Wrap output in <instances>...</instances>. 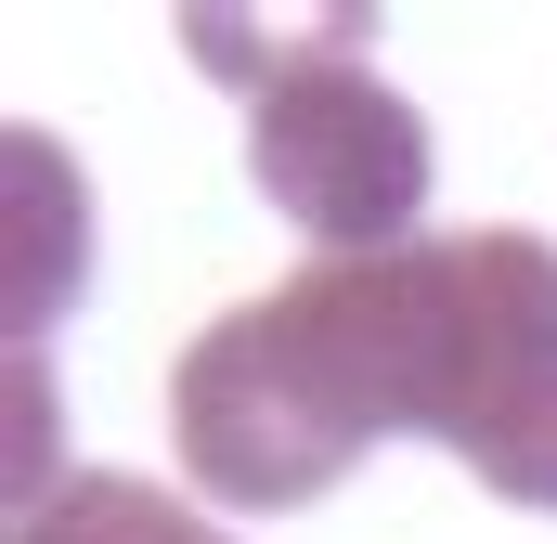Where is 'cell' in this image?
<instances>
[{"label":"cell","instance_id":"1","mask_svg":"<svg viewBox=\"0 0 557 544\" xmlns=\"http://www.w3.org/2000/svg\"><path fill=\"white\" fill-rule=\"evenodd\" d=\"M389 428L480 467V493L557 519V247L532 221L311 260L169 363L182 480L260 519L337 493Z\"/></svg>","mask_w":557,"mask_h":544},{"label":"cell","instance_id":"2","mask_svg":"<svg viewBox=\"0 0 557 544\" xmlns=\"http://www.w3.org/2000/svg\"><path fill=\"white\" fill-rule=\"evenodd\" d=\"M350 39L363 26L337 13L324 39H285L273 65L247 78V182H260V208L298 221L324 260L416 247V208H428V118Z\"/></svg>","mask_w":557,"mask_h":544},{"label":"cell","instance_id":"3","mask_svg":"<svg viewBox=\"0 0 557 544\" xmlns=\"http://www.w3.org/2000/svg\"><path fill=\"white\" fill-rule=\"evenodd\" d=\"M13 544H234V532H221V519H195L182 493L131 480V467H65V480H39V493H26Z\"/></svg>","mask_w":557,"mask_h":544}]
</instances>
